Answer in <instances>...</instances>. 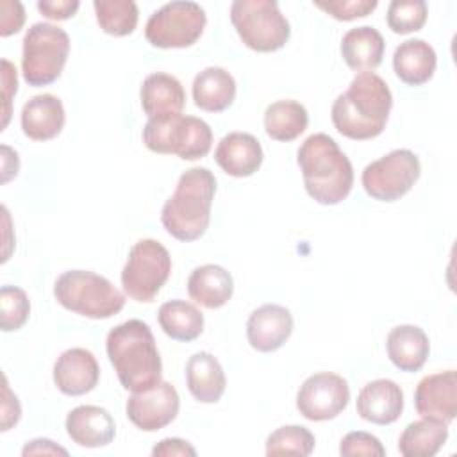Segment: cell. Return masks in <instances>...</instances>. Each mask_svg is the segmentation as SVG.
Here are the masks:
<instances>
[{"label": "cell", "mask_w": 457, "mask_h": 457, "mask_svg": "<svg viewBox=\"0 0 457 457\" xmlns=\"http://www.w3.org/2000/svg\"><path fill=\"white\" fill-rule=\"evenodd\" d=\"M205 23V11L196 2H168L148 18L145 37L157 48H186L200 39Z\"/></svg>", "instance_id": "obj_10"}, {"label": "cell", "mask_w": 457, "mask_h": 457, "mask_svg": "<svg viewBox=\"0 0 457 457\" xmlns=\"http://www.w3.org/2000/svg\"><path fill=\"white\" fill-rule=\"evenodd\" d=\"M348 402V382L332 371H320L307 377L296 393V409L311 421L336 418L346 409Z\"/></svg>", "instance_id": "obj_12"}, {"label": "cell", "mask_w": 457, "mask_h": 457, "mask_svg": "<svg viewBox=\"0 0 457 457\" xmlns=\"http://www.w3.org/2000/svg\"><path fill=\"white\" fill-rule=\"evenodd\" d=\"M100 378L96 357L86 348L64 350L54 364V382L68 396H80L93 391Z\"/></svg>", "instance_id": "obj_16"}, {"label": "cell", "mask_w": 457, "mask_h": 457, "mask_svg": "<svg viewBox=\"0 0 457 457\" xmlns=\"http://www.w3.org/2000/svg\"><path fill=\"white\" fill-rule=\"evenodd\" d=\"M180 409V398L177 389L161 380L157 386L132 393L127 400V418L145 432H155L170 425Z\"/></svg>", "instance_id": "obj_13"}, {"label": "cell", "mask_w": 457, "mask_h": 457, "mask_svg": "<svg viewBox=\"0 0 457 457\" xmlns=\"http://www.w3.org/2000/svg\"><path fill=\"white\" fill-rule=\"evenodd\" d=\"M214 193L216 179L211 170L202 166L186 170L161 211V221L166 232L186 243L200 239L211 221Z\"/></svg>", "instance_id": "obj_4"}, {"label": "cell", "mask_w": 457, "mask_h": 457, "mask_svg": "<svg viewBox=\"0 0 457 457\" xmlns=\"http://www.w3.org/2000/svg\"><path fill=\"white\" fill-rule=\"evenodd\" d=\"M66 432L79 446L100 448L112 443L116 425L104 407L79 405L66 416Z\"/></svg>", "instance_id": "obj_20"}, {"label": "cell", "mask_w": 457, "mask_h": 457, "mask_svg": "<svg viewBox=\"0 0 457 457\" xmlns=\"http://www.w3.org/2000/svg\"><path fill=\"white\" fill-rule=\"evenodd\" d=\"M30 314L27 293L16 286H2L0 289V327L4 332L18 330Z\"/></svg>", "instance_id": "obj_33"}, {"label": "cell", "mask_w": 457, "mask_h": 457, "mask_svg": "<svg viewBox=\"0 0 457 457\" xmlns=\"http://www.w3.org/2000/svg\"><path fill=\"white\" fill-rule=\"evenodd\" d=\"M70 54V36L64 29L37 21L23 37L21 71L29 86L39 87L55 82Z\"/></svg>", "instance_id": "obj_6"}, {"label": "cell", "mask_w": 457, "mask_h": 457, "mask_svg": "<svg viewBox=\"0 0 457 457\" xmlns=\"http://www.w3.org/2000/svg\"><path fill=\"white\" fill-rule=\"evenodd\" d=\"M357 414L375 425L395 423L403 411V391L389 378L368 382L357 395Z\"/></svg>", "instance_id": "obj_18"}, {"label": "cell", "mask_w": 457, "mask_h": 457, "mask_svg": "<svg viewBox=\"0 0 457 457\" xmlns=\"http://www.w3.org/2000/svg\"><path fill=\"white\" fill-rule=\"evenodd\" d=\"M41 453H43V455H57V453L68 455V450L62 448V446H59V445H55V443L50 441V439H45V437L29 441V443L23 446V450H21V455H23V457H27V455H41Z\"/></svg>", "instance_id": "obj_42"}, {"label": "cell", "mask_w": 457, "mask_h": 457, "mask_svg": "<svg viewBox=\"0 0 457 457\" xmlns=\"http://www.w3.org/2000/svg\"><path fill=\"white\" fill-rule=\"evenodd\" d=\"M314 436L307 427L284 425L273 430L266 439V455H311L314 450Z\"/></svg>", "instance_id": "obj_32"}, {"label": "cell", "mask_w": 457, "mask_h": 457, "mask_svg": "<svg viewBox=\"0 0 457 457\" xmlns=\"http://www.w3.org/2000/svg\"><path fill=\"white\" fill-rule=\"evenodd\" d=\"M427 21V4L423 0H393L387 7V27L395 34L420 30Z\"/></svg>", "instance_id": "obj_34"}, {"label": "cell", "mask_w": 457, "mask_h": 457, "mask_svg": "<svg viewBox=\"0 0 457 457\" xmlns=\"http://www.w3.org/2000/svg\"><path fill=\"white\" fill-rule=\"evenodd\" d=\"M437 57L425 39H407L393 54V68L398 79L409 86L428 82L436 71Z\"/></svg>", "instance_id": "obj_25"}, {"label": "cell", "mask_w": 457, "mask_h": 457, "mask_svg": "<svg viewBox=\"0 0 457 457\" xmlns=\"http://www.w3.org/2000/svg\"><path fill=\"white\" fill-rule=\"evenodd\" d=\"M2 430H9L12 425H16L21 418V405L18 402V396L12 395L7 377L4 375V386H2Z\"/></svg>", "instance_id": "obj_38"}, {"label": "cell", "mask_w": 457, "mask_h": 457, "mask_svg": "<svg viewBox=\"0 0 457 457\" xmlns=\"http://www.w3.org/2000/svg\"><path fill=\"white\" fill-rule=\"evenodd\" d=\"M307 109L295 100H278L264 111V130L275 141H293L307 129Z\"/></svg>", "instance_id": "obj_30"}, {"label": "cell", "mask_w": 457, "mask_h": 457, "mask_svg": "<svg viewBox=\"0 0 457 457\" xmlns=\"http://www.w3.org/2000/svg\"><path fill=\"white\" fill-rule=\"evenodd\" d=\"M339 453L343 457H353V455H368V457H382L386 455V448L382 446L380 439L375 437L370 432L355 430L348 432L339 445Z\"/></svg>", "instance_id": "obj_36"}, {"label": "cell", "mask_w": 457, "mask_h": 457, "mask_svg": "<svg viewBox=\"0 0 457 457\" xmlns=\"http://www.w3.org/2000/svg\"><path fill=\"white\" fill-rule=\"evenodd\" d=\"M230 21L248 48L255 52L280 50L289 36V21L275 0H234Z\"/></svg>", "instance_id": "obj_7"}, {"label": "cell", "mask_w": 457, "mask_h": 457, "mask_svg": "<svg viewBox=\"0 0 457 457\" xmlns=\"http://www.w3.org/2000/svg\"><path fill=\"white\" fill-rule=\"evenodd\" d=\"M80 4L79 0H39L37 11L48 20H68L75 16Z\"/></svg>", "instance_id": "obj_40"}, {"label": "cell", "mask_w": 457, "mask_h": 457, "mask_svg": "<svg viewBox=\"0 0 457 457\" xmlns=\"http://www.w3.org/2000/svg\"><path fill=\"white\" fill-rule=\"evenodd\" d=\"M384 37L370 25L350 29L341 39V55L355 71H373L384 57Z\"/></svg>", "instance_id": "obj_26"}, {"label": "cell", "mask_w": 457, "mask_h": 457, "mask_svg": "<svg viewBox=\"0 0 457 457\" xmlns=\"http://www.w3.org/2000/svg\"><path fill=\"white\" fill-rule=\"evenodd\" d=\"M2 89H4V120H2V130L7 127L11 118V102L18 89V77L16 68L7 61L2 59Z\"/></svg>", "instance_id": "obj_39"}, {"label": "cell", "mask_w": 457, "mask_h": 457, "mask_svg": "<svg viewBox=\"0 0 457 457\" xmlns=\"http://www.w3.org/2000/svg\"><path fill=\"white\" fill-rule=\"evenodd\" d=\"M262 146L248 132H230L223 136L214 150V161L230 177H250L262 164Z\"/></svg>", "instance_id": "obj_19"}, {"label": "cell", "mask_w": 457, "mask_h": 457, "mask_svg": "<svg viewBox=\"0 0 457 457\" xmlns=\"http://www.w3.org/2000/svg\"><path fill=\"white\" fill-rule=\"evenodd\" d=\"M234 98L236 80L225 68L209 66L193 80V100L202 111L221 112L232 105Z\"/></svg>", "instance_id": "obj_27"}, {"label": "cell", "mask_w": 457, "mask_h": 457, "mask_svg": "<svg viewBox=\"0 0 457 457\" xmlns=\"http://www.w3.org/2000/svg\"><path fill=\"white\" fill-rule=\"evenodd\" d=\"M186 384L198 402L216 403L225 393L227 378L220 361L212 353L196 352L186 364Z\"/></svg>", "instance_id": "obj_24"}, {"label": "cell", "mask_w": 457, "mask_h": 457, "mask_svg": "<svg viewBox=\"0 0 457 457\" xmlns=\"http://www.w3.org/2000/svg\"><path fill=\"white\" fill-rule=\"evenodd\" d=\"M232 275L220 264L198 266L187 278L189 298L205 309L223 307L232 298Z\"/></svg>", "instance_id": "obj_22"}, {"label": "cell", "mask_w": 457, "mask_h": 457, "mask_svg": "<svg viewBox=\"0 0 457 457\" xmlns=\"http://www.w3.org/2000/svg\"><path fill=\"white\" fill-rule=\"evenodd\" d=\"M25 23V11L18 0H2L0 2V36L7 37L20 32Z\"/></svg>", "instance_id": "obj_37"}, {"label": "cell", "mask_w": 457, "mask_h": 457, "mask_svg": "<svg viewBox=\"0 0 457 457\" xmlns=\"http://www.w3.org/2000/svg\"><path fill=\"white\" fill-rule=\"evenodd\" d=\"M105 350L125 389L139 393L161 382V355L154 334L145 321L129 320L111 328L105 339Z\"/></svg>", "instance_id": "obj_2"}, {"label": "cell", "mask_w": 457, "mask_h": 457, "mask_svg": "<svg viewBox=\"0 0 457 457\" xmlns=\"http://www.w3.org/2000/svg\"><path fill=\"white\" fill-rule=\"evenodd\" d=\"M421 175V164L414 152L396 148L370 162L362 170L364 191L380 202H395L407 195Z\"/></svg>", "instance_id": "obj_11"}, {"label": "cell", "mask_w": 457, "mask_h": 457, "mask_svg": "<svg viewBox=\"0 0 457 457\" xmlns=\"http://www.w3.org/2000/svg\"><path fill=\"white\" fill-rule=\"evenodd\" d=\"M387 357L400 371H418L423 368L430 343L423 328L418 325H398L391 328L386 341Z\"/></svg>", "instance_id": "obj_23"}, {"label": "cell", "mask_w": 457, "mask_h": 457, "mask_svg": "<svg viewBox=\"0 0 457 457\" xmlns=\"http://www.w3.org/2000/svg\"><path fill=\"white\" fill-rule=\"evenodd\" d=\"M293 332L291 312L278 303H264L252 311L246 321V337L257 352L278 350Z\"/></svg>", "instance_id": "obj_15"}, {"label": "cell", "mask_w": 457, "mask_h": 457, "mask_svg": "<svg viewBox=\"0 0 457 457\" xmlns=\"http://www.w3.org/2000/svg\"><path fill=\"white\" fill-rule=\"evenodd\" d=\"M314 5L336 20L350 21L355 18H364L371 11L377 9V0H328V2H314Z\"/></svg>", "instance_id": "obj_35"}, {"label": "cell", "mask_w": 457, "mask_h": 457, "mask_svg": "<svg viewBox=\"0 0 457 457\" xmlns=\"http://www.w3.org/2000/svg\"><path fill=\"white\" fill-rule=\"evenodd\" d=\"M154 457H170V455H196V450L184 439L179 437H166L159 441L152 448Z\"/></svg>", "instance_id": "obj_41"}, {"label": "cell", "mask_w": 457, "mask_h": 457, "mask_svg": "<svg viewBox=\"0 0 457 457\" xmlns=\"http://www.w3.org/2000/svg\"><path fill=\"white\" fill-rule=\"evenodd\" d=\"M66 121L62 102L50 93L36 95L21 109L23 134L34 141H48L61 134Z\"/></svg>", "instance_id": "obj_21"}, {"label": "cell", "mask_w": 457, "mask_h": 457, "mask_svg": "<svg viewBox=\"0 0 457 457\" xmlns=\"http://www.w3.org/2000/svg\"><path fill=\"white\" fill-rule=\"evenodd\" d=\"M141 107L148 120H170L182 114L186 93L180 80L170 73H150L139 89Z\"/></svg>", "instance_id": "obj_17"}, {"label": "cell", "mask_w": 457, "mask_h": 457, "mask_svg": "<svg viewBox=\"0 0 457 457\" xmlns=\"http://www.w3.org/2000/svg\"><path fill=\"white\" fill-rule=\"evenodd\" d=\"M393 107V95L373 71L357 73L348 89L332 104V123L348 139L364 141L380 136Z\"/></svg>", "instance_id": "obj_1"}, {"label": "cell", "mask_w": 457, "mask_h": 457, "mask_svg": "<svg viewBox=\"0 0 457 457\" xmlns=\"http://www.w3.org/2000/svg\"><path fill=\"white\" fill-rule=\"evenodd\" d=\"M55 300L68 311L91 320H105L118 314L125 296L111 280L89 270H70L54 284Z\"/></svg>", "instance_id": "obj_5"}, {"label": "cell", "mask_w": 457, "mask_h": 457, "mask_svg": "<svg viewBox=\"0 0 457 457\" xmlns=\"http://www.w3.org/2000/svg\"><path fill=\"white\" fill-rule=\"evenodd\" d=\"M96 21L100 29L111 36H129L134 32L139 18L136 2L132 0H95Z\"/></svg>", "instance_id": "obj_31"}, {"label": "cell", "mask_w": 457, "mask_h": 457, "mask_svg": "<svg viewBox=\"0 0 457 457\" xmlns=\"http://www.w3.org/2000/svg\"><path fill=\"white\" fill-rule=\"evenodd\" d=\"M305 191L321 205L343 202L353 186V168L339 145L323 132L309 136L296 152Z\"/></svg>", "instance_id": "obj_3"}, {"label": "cell", "mask_w": 457, "mask_h": 457, "mask_svg": "<svg viewBox=\"0 0 457 457\" xmlns=\"http://www.w3.org/2000/svg\"><path fill=\"white\" fill-rule=\"evenodd\" d=\"M414 407L421 418L450 423L457 416V373L446 370L423 377L414 391Z\"/></svg>", "instance_id": "obj_14"}, {"label": "cell", "mask_w": 457, "mask_h": 457, "mask_svg": "<svg viewBox=\"0 0 457 457\" xmlns=\"http://www.w3.org/2000/svg\"><path fill=\"white\" fill-rule=\"evenodd\" d=\"M171 273V257L155 239H139L121 270L123 291L136 302H152Z\"/></svg>", "instance_id": "obj_9"}, {"label": "cell", "mask_w": 457, "mask_h": 457, "mask_svg": "<svg viewBox=\"0 0 457 457\" xmlns=\"http://www.w3.org/2000/svg\"><path fill=\"white\" fill-rule=\"evenodd\" d=\"M162 332L175 341H195L204 332V314L186 300H170L157 312Z\"/></svg>", "instance_id": "obj_29"}, {"label": "cell", "mask_w": 457, "mask_h": 457, "mask_svg": "<svg viewBox=\"0 0 457 457\" xmlns=\"http://www.w3.org/2000/svg\"><path fill=\"white\" fill-rule=\"evenodd\" d=\"M448 439V423L421 418L405 427L398 439V452L403 457H432Z\"/></svg>", "instance_id": "obj_28"}, {"label": "cell", "mask_w": 457, "mask_h": 457, "mask_svg": "<svg viewBox=\"0 0 457 457\" xmlns=\"http://www.w3.org/2000/svg\"><path fill=\"white\" fill-rule=\"evenodd\" d=\"M143 143L155 154H175L184 161H196L209 154L212 130L209 123L195 116L148 120L143 127Z\"/></svg>", "instance_id": "obj_8"}]
</instances>
